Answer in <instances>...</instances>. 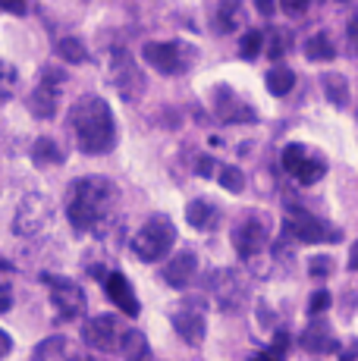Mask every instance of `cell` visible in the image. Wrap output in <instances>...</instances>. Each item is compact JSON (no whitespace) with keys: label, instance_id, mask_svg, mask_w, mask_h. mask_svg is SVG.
I'll use <instances>...</instances> for the list:
<instances>
[{"label":"cell","instance_id":"8fae6325","mask_svg":"<svg viewBox=\"0 0 358 361\" xmlns=\"http://www.w3.org/2000/svg\"><path fill=\"white\" fill-rule=\"evenodd\" d=\"M120 339H123V330H120V321H116L113 314L88 317L85 327H82V343L92 345V349H98V352L120 349Z\"/></svg>","mask_w":358,"mask_h":361},{"label":"cell","instance_id":"4dcf8cb0","mask_svg":"<svg viewBox=\"0 0 358 361\" xmlns=\"http://www.w3.org/2000/svg\"><path fill=\"white\" fill-rule=\"evenodd\" d=\"M308 270H311V276H318V280H323V276L333 270V261L327 258V255H318V258H311V264H308Z\"/></svg>","mask_w":358,"mask_h":361},{"label":"cell","instance_id":"5bb4252c","mask_svg":"<svg viewBox=\"0 0 358 361\" xmlns=\"http://www.w3.org/2000/svg\"><path fill=\"white\" fill-rule=\"evenodd\" d=\"M161 276H163V283H167V286L185 289L198 276V255L192 252V248H185V252H176L173 258L163 264Z\"/></svg>","mask_w":358,"mask_h":361},{"label":"cell","instance_id":"1f68e13d","mask_svg":"<svg viewBox=\"0 0 358 361\" xmlns=\"http://www.w3.org/2000/svg\"><path fill=\"white\" fill-rule=\"evenodd\" d=\"M10 308H13V283L6 276H0V314H6Z\"/></svg>","mask_w":358,"mask_h":361},{"label":"cell","instance_id":"cb8c5ba5","mask_svg":"<svg viewBox=\"0 0 358 361\" xmlns=\"http://www.w3.org/2000/svg\"><path fill=\"white\" fill-rule=\"evenodd\" d=\"M57 57L60 60H66V63H73V66H82V63H88V51H85V44H82L79 38H60L57 41Z\"/></svg>","mask_w":358,"mask_h":361},{"label":"cell","instance_id":"8d00e7d4","mask_svg":"<svg viewBox=\"0 0 358 361\" xmlns=\"http://www.w3.org/2000/svg\"><path fill=\"white\" fill-rule=\"evenodd\" d=\"M349 47L358 54V13L349 19Z\"/></svg>","mask_w":358,"mask_h":361},{"label":"cell","instance_id":"7402d4cb","mask_svg":"<svg viewBox=\"0 0 358 361\" xmlns=\"http://www.w3.org/2000/svg\"><path fill=\"white\" fill-rule=\"evenodd\" d=\"M264 85H267V92H271L273 98H283V94L292 92V85H295V73H292L289 66H273L271 73H267Z\"/></svg>","mask_w":358,"mask_h":361},{"label":"cell","instance_id":"e575fe53","mask_svg":"<svg viewBox=\"0 0 358 361\" xmlns=\"http://www.w3.org/2000/svg\"><path fill=\"white\" fill-rule=\"evenodd\" d=\"M305 10H308L305 0H289V4H283V13H289V16H302Z\"/></svg>","mask_w":358,"mask_h":361},{"label":"cell","instance_id":"d6a6232c","mask_svg":"<svg viewBox=\"0 0 358 361\" xmlns=\"http://www.w3.org/2000/svg\"><path fill=\"white\" fill-rule=\"evenodd\" d=\"M239 13V4L220 6V32H233V16Z\"/></svg>","mask_w":358,"mask_h":361},{"label":"cell","instance_id":"52a82bcc","mask_svg":"<svg viewBox=\"0 0 358 361\" xmlns=\"http://www.w3.org/2000/svg\"><path fill=\"white\" fill-rule=\"evenodd\" d=\"M283 226H286V230L292 233L299 242H305V245H321V242H340V239H342V233L336 230V226H330L327 220L314 217V214L305 211L302 204H289V207H286Z\"/></svg>","mask_w":358,"mask_h":361},{"label":"cell","instance_id":"3957f363","mask_svg":"<svg viewBox=\"0 0 358 361\" xmlns=\"http://www.w3.org/2000/svg\"><path fill=\"white\" fill-rule=\"evenodd\" d=\"M173 245H176V226L167 214H154V217H148L142 224V230L132 235V242H129L132 255L142 264H154V261L167 258V255L173 252Z\"/></svg>","mask_w":358,"mask_h":361},{"label":"cell","instance_id":"4fadbf2b","mask_svg":"<svg viewBox=\"0 0 358 361\" xmlns=\"http://www.w3.org/2000/svg\"><path fill=\"white\" fill-rule=\"evenodd\" d=\"M104 293H107V298H110V302H113L126 317H139V314H142L139 295H135V289H132V283H129L126 274H120V270L107 274V276H104Z\"/></svg>","mask_w":358,"mask_h":361},{"label":"cell","instance_id":"ffe728a7","mask_svg":"<svg viewBox=\"0 0 358 361\" xmlns=\"http://www.w3.org/2000/svg\"><path fill=\"white\" fill-rule=\"evenodd\" d=\"M63 161H66V154L60 151V145L54 138H47V135L35 138V145H32V164L47 170V166H60Z\"/></svg>","mask_w":358,"mask_h":361},{"label":"cell","instance_id":"ac0fdd59","mask_svg":"<svg viewBox=\"0 0 358 361\" xmlns=\"http://www.w3.org/2000/svg\"><path fill=\"white\" fill-rule=\"evenodd\" d=\"M217 114H220V120H223V123H239V120H254V110L252 107H245V104L242 101H239L236 98V94H233L230 92V88H226V85H220L217 88Z\"/></svg>","mask_w":358,"mask_h":361},{"label":"cell","instance_id":"30bf717a","mask_svg":"<svg viewBox=\"0 0 358 361\" xmlns=\"http://www.w3.org/2000/svg\"><path fill=\"white\" fill-rule=\"evenodd\" d=\"M51 217H54V211H51V201H47L44 195H25L23 201H19V207H16V220H13V233L16 235H38L44 226H51Z\"/></svg>","mask_w":358,"mask_h":361},{"label":"cell","instance_id":"b9f144b4","mask_svg":"<svg viewBox=\"0 0 358 361\" xmlns=\"http://www.w3.org/2000/svg\"><path fill=\"white\" fill-rule=\"evenodd\" d=\"M349 270H358V242L352 245V255H349Z\"/></svg>","mask_w":358,"mask_h":361},{"label":"cell","instance_id":"603a6c76","mask_svg":"<svg viewBox=\"0 0 358 361\" xmlns=\"http://www.w3.org/2000/svg\"><path fill=\"white\" fill-rule=\"evenodd\" d=\"M323 94H327V101L333 104V107H346V104H349V82H346V75H340V73H327V75H323Z\"/></svg>","mask_w":358,"mask_h":361},{"label":"cell","instance_id":"5b68a950","mask_svg":"<svg viewBox=\"0 0 358 361\" xmlns=\"http://www.w3.org/2000/svg\"><path fill=\"white\" fill-rule=\"evenodd\" d=\"M44 286L51 289V305H54V317L60 324H73L85 314V305L88 298L82 293V286L70 276H60V274H44L41 276Z\"/></svg>","mask_w":358,"mask_h":361},{"label":"cell","instance_id":"8992f818","mask_svg":"<svg viewBox=\"0 0 358 361\" xmlns=\"http://www.w3.org/2000/svg\"><path fill=\"white\" fill-rule=\"evenodd\" d=\"M144 63L163 75H183L195 63V47L185 41H148L142 51Z\"/></svg>","mask_w":358,"mask_h":361},{"label":"cell","instance_id":"d6986e66","mask_svg":"<svg viewBox=\"0 0 358 361\" xmlns=\"http://www.w3.org/2000/svg\"><path fill=\"white\" fill-rule=\"evenodd\" d=\"M120 355L123 361H151V345L142 330H126L120 339Z\"/></svg>","mask_w":358,"mask_h":361},{"label":"cell","instance_id":"7a4b0ae2","mask_svg":"<svg viewBox=\"0 0 358 361\" xmlns=\"http://www.w3.org/2000/svg\"><path fill=\"white\" fill-rule=\"evenodd\" d=\"M116 183L107 176H82L70 185L66 195V217L75 233H92L113 214Z\"/></svg>","mask_w":358,"mask_h":361},{"label":"cell","instance_id":"74e56055","mask_svg":"<svg viewBox=\"0 0 358 361\" xmlns=\"http://www.w3.org/2000/svg\"><path fill=\"white\" fill-rule=\"evenodd\" d=\"M0 10H4V13H16V16H25V4H10V0H0Z\"/></svg>","mask_w":358,"mask_h":361},{"label":"cell","instance_id":"2e32d148","mask_svg":"<svg viewBox=\"0 0 358 361\" xmlns=\"http://www.w3.org/2000/svg\"><path fill=\"white\" fill-rule=\"evenodd\" d=\"M302 349L305 352H314V355H327V352H336L340 349V343H336L333 330H330V324L323 321H314L311 327H308L305 333H302Z\"/></svg>","mask_w":358,"mask_h":361},{"label":"cell","instance_id":"9c48e42d","mask_svg":"<svg viewBox=\"0 0 358 361\" xmlns=\"http://www.w3.org/2000/svg\"><path fill=\"white\" fill-rule=\"evenodd\" d=\"M283 170L299 185H314L327 173V161L305 148V145H286L283 148Z\"/></svg>","mask_w":358,"mask_h":361},{"label":"cell","instance_id":"ba28073f","mask_svg":"<svg viewBox=\"0 0 358 361\" xmlns=\"http://www.w3.org/2000/svg\"><path fill=\"white\" fill-rule=\"evenodd\" d=\"M107 73H110V85L116 88V94H120L123 101H139L142 98V92H144V75H142V69L135 66V60H132V54L126 51V47H113L110 51V66H107Z\"/></svg>","mask_w":358,"mask_h":361},{"label":"cell","instance_id":"6da1fadb","mask_svg":"<svg viewBox=\"0 0 358 361\" xmlns=\"http://www.w3.org/2000/svg\"><path fill=\"white\" fill-rule=\"evenodd\" d=\"M70 132L82 154L98 157L116 148V120L113 110L98 94H85L70 107Z\"/></svg>","mask_w":358,"mask_h":361},{"label":"cell","instance_id":"ab89813d","mask_svg":"<svg viewBox=\"0 0 358 361\" xmlns=\"http://www.w3.org/2000/svg\"><path fill=\"white\" fill-rule=\"evenodd\" d=\"M63 361H98L92 352H66Z\"/></svg>","mask_w":358,"mask_h":361},{"label":"cell","instance_id":"f35d334b","mask_svg":"<svg viewBox=\"0 0 358 361\" xmlns=\"http://www.w3.org/2000/svg\"><path fill=\"white\" fill-rule=\"evenodd\" d=\"M10 352H13V339H10V333L0 330V358L10 355Z\"/></svg>","mask_w":358,"mask_h":361},{"label":"cell","instance_id":"836d02e7","mask_svg":"<svg viewBox=\"0 0 358 361\" xmlns=\"http://www.w3.org/2000/svg\"><path fill=\"white\" fill-rule=\"evenodd\" d=\"M286 349H289V336H286L283 330H280L277 336H273V345H271V352H277V355L283 358V352H286Z\"/></svg>","mask_w":358,"mask_h":361},{"label":"cell","instance_id":"7c38bea8","mask_svg":"<svg viewBox=\"0 0 358 361\" xmlns=\"http://www.w3.org/2000/svg\"><path fill=\"white\" fill-rule=\"evenodd\" d=\"M267 226H264V217H258V214H252V217H245L242 224L233 230V245H236L239 258H254V255L261 252V248L267 245Z\"/></svg>","mask_w":358,"mask_h":361},{"label":"cell","instance_id":"7bdbcfd3","mask_svg":"<svg viewBox=\"0 0 358 361\" xmlns=\"http://www.w3.org/2000/svg\"><path fill=\"white\" fill-rule=\"evenodd\" d=\"M258 13H264V16H271V13H273V4H267V0H258Z\"/></svg>","mask_w":358,"mask_h":361},{"label":"cell","instance_id":"83f0119b","mask_svg":"<svg viewBox=\"0 0 358 361\" xmlns=\"http://www.w3.org/2000/svg\"><path fill=\"white\" fill-rule=\"evenodd\" d=\"M60 349H66V339L63 336H51V339H44V343L35 349V358H32V361H51Z\"/></svg>","mask_w":358,"mask_h":361},{"label":"cell","instance_id":"44dd1931","mask_svg":"<svg viewBox=\"0 0 358 361\" xmlns=\"http://www.w3.org/2000/svg\"><path fill=\"white\" fill-rule=\"evenodd\" d=\"M305 57L311 60V63H327V60L336 57V47H333V41H330L327 32H318L305 41Z\"/></svg>","mask_w":358,"mask_h":361},{"label":"cell","instance_id":"f546056e","mask_svg":"<svg viewBox=\"0 0 358 361\" xmlns=\"http://www.w3.org/2000/svg\"><path fill=\"white\" fill-rule=\"evenodd\" d=\"M286 47H289V32H273L271 44H267V54H271L273 60H280L286 54Z\"/></svg>","mask_w":358,"mask_h":361},{"label":"cell","instance_id":"f1b7e54d","mask_svg":"<svg viewBox=\"0 0 358 361\" xmlns=\"http://www.w3.org/2000/svg\"><path fill=\"white\" fill-rule=\"evenodd\" d=\"M330 302H333V298H330V293L327 289H318V293H314L311 298H308V314H323V311L330 308Z\"/></svg>","mask_w":358,"mask_h":361},{"label":"cell","instance_id":"d4e9b609","mask_svg":"<svg viewBox=\"0 0 358 361\" xmlns=\"http://www.w3.org/2000/svg\"><path fill=\"white\" fill-rule=\"evenodd\" d=\"M217 179H220V185H223L226 192H233V195H239V192L245 189V176H242L239 166H220Z\"/></svg>","mask_w":358,"mask_h":361},{"label":"cell","instance_id":"60d3db41","mask_svg":"<svg viewBox=\"0 0 358 361\" xmlns=\"http://www.w3.org/2000/svg\"><path fill=\"white\" fill-rule=\"evenodd\" d=\"M252 361H283V358H280L277 352H271V349H267V352H258V355H254Z\"/></svg>","mask_w":358,"mask_h":361},{"label":"cell","instance_id":"484cf974","mask_svg":"<svg viewBox=\"0 0 358 361\" xmlns=\"http://www.w3.org/2000/svg\"><path fill=\"white\" fill-rule=\"evenodd\" d=\"M261 47H264V35H261V29L245 32L242 41H239V54H242L245 60H254V57H258Z\"/></svg>","mask_w":358,"mask_h":361},{"label":"cell","instance_id":"277c9868","mask_svg":"<svg viewBox=\"0 0 358 361\" xmlns=\"http://www.w3.org/2000/svg\"><path fill=\"white\" fill-rule=\"evenodd\" d=\"M63 88H66V73L60 66H44L41 69L38 85L29 92V114L41 123H51L60 110V101H63Z\"/></svg>","mask_w":358,"mask_h":361},{"label":"cell","instance_id":"d590c367","mask_svg":"<svg viewBox=\"0 0 358 361\" xmlns=\"http://www.w3.org/2000/svg\"><path fill=\"white\" fill-rule=\"evenodd\" d=\"M195 170H198V176H211V173H217L220 166H217L214 161H211V157H202V161H198V166H195Z\"/></svg>","mask_w":358,"mask_h":361},{"label":"cell","instance_id":"9a60e30c","mask_svg":"<svg viewBox=\"0 0 358 361\" xmlns=\"http://www.w3.org/2000/svg\"><path fill=\"white\" fill-rule=\"evenodd\" d=\"M173 330L179 333V339L189 345H202L204 333H208V324H204V314L195 308H179L173 314Z\"/></svg>","mask_w":358,"mask_h":361},{"label":"cell","instance_id":"ee69618b","mask_svg":"<svg viewBox=\"0 0 358 361\" xmlns=\"http://www.w3.org/2000/svg\"><path fill=\"white\" fill-rule=\"evenodd\" d=\"M0 270H4V274H13V270H16V267H13V264L6 261V258H0Z\"/></svg>","mask_w":358,"mask_h":361},{"label":"cell","instance_id":"e0dca14e","mask_svg":"<svg viewBox=\"0 0 358 361\" xmlns=\"http://www.w3.org/2000/svg\"><path fill=\"white\" fill-rule=\"evenodd\" d=\"M185 220H189V226L208 233V230H214V224L220 220V211H217L214 201L195 198V201H189V204H185Z\"/></svg>","mask_w":358,"mask_h":361},{"label":"cell","instance_id":"4316f807","mask_svg":"<svg viewBox=\"0 0 358 361\" xmlns=\"http://www.w3.org/2000/svg\"><path fill=\"white\" fill-rule=\"evenodd\" d=\"M16 94V69L0 60V104H6Z\"/></svg>","mask_w":358,"mask_h":361}]
</instances>
